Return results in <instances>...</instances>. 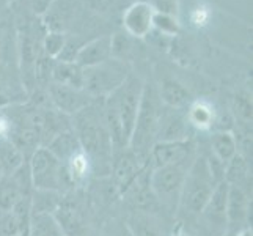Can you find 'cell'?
Returning <instances> with one entry per match:
<instances>
[{
	"label": "cell",
	"instance_id": "cell-3",
	"mask_svg": "<svg viewBox=\"0 0 253 236\" xmlns=\"http://www.w3.org/2000/svg\"><path fill=\"white\" fill-rule=\"evenodd\" d=\"M145 84L138 77L129 74L126 81L118 89L102 99V109L106 113L115 118L121 129H123L125 139L129 146V141L132 137V131L135 126V120L140 109L142 93Z\"/></svg>",
	"mask_w": 253,
	"mask_h": 236
},
{
	"label": "cell",
	"instance_id": "cell-21",
	"mask_svg": "<svg viewBox=\"0 0 253 236\" xmlns=\"http://www.w3.org/2000/svg\"><path fill=\"white\" fill-rule=\"evenodd\" d=\"M44 148H47V150L54 154L62 164H65L68 159H71L76 153H79L82 150L76 134L73 133V129L65 131V133H60L58 136H55L54 139H52Z\"/></svg>",
	"mask_w": 253,
	"mask_h": 236
},
{
	"label": "cell",
	"instance_id": "cell-24",
	"mask_svg": "<svg viewBox=\"0 0 253 236\" xmlns=\"http://www.w3.org/2000/svg\"><path fill=\"white\" fill-rule=\"evenodd\" d=\"M134 236H164V227L153 213L135 211L129 219Z\"/></svg>",
	"mask_w": 253,
	"mask_h": 236
},
{
	"label": "cell",
	"instance_id": "cell-6",
	"mask_svg": "<svg viewBox=\"0 0 253 236\" xmlns=\"http://www.w3.org/2000/svg\"><path fill=\"white\" fill-rule=\"evenodd\" d=\"M84 69V85L82 90L91 99H104L112 94L123 84L129 73L126 62L117 58H109L96 66L82 68Z\"/></svg>",
	"mask_w": 253,
	"mask_h": 236
},
{
	"label": "cell",
	"instance_id": "cell-23",
	"mask_svg": "<svg viewBox=\"0 0 253 236\" xmlns=\"http://www.w3.org/2000/svg\"><path fill=\"white\" fill-rule=\"evenodd\" d=\"M217 112L214 107L206 101H194L190 102L189 110L186 113L190 128H195L198 131H209L214 128Z\"/></svg>",
	"mask_w": 253,
	"mask_h": 236
},
{
	"label": "cell",
	"instance_id": "cell-18",
	"mask_svg": "<svg viewBox=\"0 0 253 236\" xmlns=\"http://www.w3.org/2000/svg\"><path fill=\"white\" fill-rule=\"evenodd\" d=\"M50 82L62 84L66 87L82 90L84 85V69L74 62H62L55 60L50 73Z\"/></svg>",
	"mask_w": 253,
	"mask_h": 236
},
{
	"label": "cell",
	"instance_id": "cell-4",
	"mask_svg": "<svg viewBox=\"0 0 253 236\" xmlns=\"http://www.w3.org/2000/svg\"><path fill=\"white\" fill-rule=\"evenodd\" d=\"M161 110L162 109L159 107V96L156 94V90L145 84L140 109H138L132 137H130L127 146L145 164H148L151 146L156 143V133H158Z\"/></svg>",
	"mask_w": 253,
	"mask_h": 236
},
{
	"label": "cell",
	"instance_id": "cell-12",
	"mask_svg": "<svg viewBox=\"0 0 253 236\" xmlns=\"http://www.w3.org/2000/svg\"><path fill=\"white\" fill-rule=\"evenodd\" d=\"M154 10L145 0L129 5L123 13V27L130 38L142 40L153 32Z\"/></svg>",
	"mask_w": 253,
	"mask_h": 236
},
{
	"label": "cell",
	"instance_id": "cell-32",
	"mask_svg": "<svg viewBox=\"0 0 253 236\" xmlns=\"http://www.w3.org/2000/svg\"><path fill=\"white\" fill-rule=\"evenodd\" d=\"M24 232L13 211L0 209V236H22Z\"/></svg>",
	"mask_w": 253,
	"mask_h": 236
},
{
	"label": "cell",
	"instance_id": "cell-20",
	"mask_svg": "<svg viewBox=\"0 0 253 236\" xmlns=\"http://www.w3.org/2000/svg\"><path fill=\"white\" fill-rule=\"evenodd\" d=\"M159 99L167 106L169 109L182 110L184 107H189L192 102V96L187 92L184 85H181L176 81H164L161 85Z\"/></svg>",
	"mask_w": 253,
	"mask_h": 236
},
{
	"label": "cell",
	"instance_id": "cell-15",
	"mask_svg": "<svg viewBox=\"0 0 253 236\" xmlns=\"http://www.w3.org/2000/svg\"><path fill=\"white\" fill-rule=\"evenodd\" d=\"M228 188L226 181H219L214 188L211 197H209L206 206L203 208L202 216L214 225L215 229H225L226 227V202H228Z\"/></svg>",
	"mask_w": 253,
	"mask_h": 236
},
{
	"label": "cell",
	"instance_id": "cell-10",
	"mask_svg": "<svg viewBox=\"0 0 253 236\" xmlns=\"http://www.w3.org/2000/svg\"><path fill=\"white\" fill-rule=\"evenodd\" d=\"M47 98L52 107L68 117L76 115L77 112L94 101L84 90L73 89V87H66L55 82H49Z\"/></svg>",
	"mask_w": 253,
	"mask_h": 236
},
{
	"label": "cell",
	"instance_id": "cell-29",
	"mask_svg": "<svg viewBox=\"0 0 253 236\" xmlns=\"http://www.w3.org/2000/svg\"><path fill=\"white\" fill-rule=\"evenodd\" d=\"M233 115L239 125L246 128V131L252 129V99L246 94H239L233 102Z\"/></svg>",
	"mask_w": 253,
	"mask_h": 236
},
{
	"label": "cell",
	"instance_id": "cell-17",
	"mask_svg": "<svg viewBox=\"0 0 253 236\" xmlns=\"http://www.w3.org/2000/svg\"><path fill=\"white\" fill-rule=\"evenodd\" d=\"M250 211V202L247 192L242 188H228V202H226V224L241 225L246 222Z\"/></svg>",
	"mask_w": 253,
	"mask_h": 236
},
{
	"label": "cell",
	"instance_id": "cell-25",
	"mask_svg": "<svg viewBox=\"0 0 253 236\" xmlns=\"http://www.w3.org/2000/svg\"><path fill=\"white\" fill-rule=\"evenodd\" d=\"M65 170L68 173L69 181L73 183L74 188L84 186L86 181H88L91 172V164L90 159L86 157V154L81 150L79 153H76L71 159H68L65 164Z\"/></svg>",
	"mask_w": 253,
	"mask_h": 236
},
{
	"label": "cell",
	"instance_id": "cell-9",
	"mask_svg": "<svg viewBox=\"0 0 253 236\" xmlns=\"http://www.w3.org/2000/svg\"><path fill=\"white\" fill-rule=\"evenodd\" d=\"M146 165L148 164L138 159L130 148H123V150L113 151L109 177L113 181V185L117 186L120 197L123 195V192L127 189V186L137 178V175L140 173Z\"/></svg>",
	"mask_w": 253,
	"mask_h": 236
},
{
	"label": "cell",
	"instance_id": "cell-34",
	"mask_svg": "<svg viewBox=\"0 0 253 236\" xmlns=\"http://www.w3.org/2000/svg\"><path fill=\"white\" fill-rule=\"evenodd\" d=\"M85 3L96 13H107L115 6L117 0H85Z\"/></svg>",
	"mask_w": 253,
	"mask_h": 236
},
{
	"label": "cell",
	"instance_id": "cell-37",
	"mask_svg": "<svg viewBox=\"0 0 253 236\" xmlns=\"http://www.w3.org/2000/svg\"><path fill=\"white\" fill-rule=\"evenodd\" d=\"M54 2L55 0H32V5H33V10L37 14H46L50 5Z\"/></svg>",
	"mask_w": 253,
	"mask_h": 236
},
{
	"label": "cell",
	"instance_id": "cell-36",
	"mask_svg": "<svg viewBox=\"0 0 253 236\" xmlns=\"http://www.w3.org/2000/svg\"><path fill=\"white\" fill-rule=\"evenodd\" d=\"M11 134V121L6 117V113L0 112V141H6Z\"/></svg>",
	"mask_w": 253,
	"mask_h": 236
},
{
	"label": "cell",
	"instance_id": "cell-38",
	"mask_svg": "<svg viewBox=\"0 0 253 236\" xmlns=\"http://www.w3.org/2000/svg\"><path fill=\"white\" fill-rule=\"evenodd\" d=\"M6 13V0H0V22H2V17Z\"/></svg>",
	"mask_w": 253,
	"mask_h": 236
},
{
	"label": "cell",
	"instance_id": "cell-7",
	"mask_svg": "<svg viewBox=\"0 0 253 236\" xmlns=\"http://www.w3.org/2000/svg\"><path fill=\"white\" fill-rule=\"evenodd\" d=\"M190 165V164H189ZM187 162L165 165V167L151 169L150 185L158 203L169 211H176L179 205V195L184 185V178L189 169Z\"/></svg>",
	"mask_w": 253,
	"mask_h": 236
},
{
	"label": "cell",
	"instance_id": "cell-26",
	"mask_svg": "<svg viewBox=\"0 0 253 236\" xmlns=\"http://www.w3.org/2000/svg\"><path fill=\"white\" fill-rule=\"evenodd\" d=\"M249 175H250L249 161L241 153L234 154L223 167V181L228 183L230 186L242 188L244 183L249 180Z\"/></svg>",
	"mask_w": 253,
	"mask_h": 236
},
{
	"label": "cell",
	"instance_id": "cell-40",
	"mask_svg": "<svg viewBox=\"0 0 253 236\" xmlns=\"http://www.w3.org/2000/svg\"><path fill=\"white\" fill-rule=\"evenodd\" d=\"M3 76H5V66L0 63V79H2Z\"/></svg>",
	"mask_w": 253,
	"mask_h": 236
},
{
	"label": "cell",
	"instance_id": "cell-35",
	"mask_svg": "<svg viewBox=\"0 0 253 236\" xmlns=\"http://www.w3.org/2000/svg\"><path fill=\"white\" fill-rule=\"evenodd\" d=\"M8 43H10V29H8L6 22H0V63L3 62V58L8 52Z\"/></svg>",
	"mask_w": 253,
	"mask_h": 236
},
{
	"label": "cell",
	"instance_id": "cell-42",
	"mask_svg": "<svg viewBox=\"0 0 253 236\" xmlns=\"http://www.w3.org/2000/svg\"><path fill=\"white\" fill-rule=\"evenodd\" d=\"M173 236H186V235H182V233H174Z\"/></svg>",
	"mask_w": 253,
	"mask_h": 236
},
{
	"label": "cell",
	"instance_id": "cell-41",
	"mask_svg": "<svg viewBox=\"0 0 253 236\" xmlns=\"http://www.w3.org/2000/svg\"><path fill=\"white\" fill-rule=\"evenodd\" d=\"M3 175H5V173H3V170H2V165H0V180L3 178Z\"/></svg>",
	"mask_w": 253,
	"mask_h": 236
},
{
	"label": "cell",
	"instance_id": "cell-27",
	"mask_svg": "<svg viewBox=\"0 0 253 236\" xmlns=\"http://www.w3.org/2000/svg\"><path fill=\"white\" fill-rule=\"evenodd\" d=\"M27 236H65V233L60 229L54 216L41 213L30 216Z\"/></svg>",
	"mask_w": 253,
	"mask_h": 236
},
{
	"label": "cell",
	"instance_id": "cell-5",
	"mask_svg": "<svg viewBox=\"0 0 253 236\" xmlns=\"http://www.w3.org/2000/svg\"><path fill=\"white\" fill-rule=\"evenodd\" d=\"M29 162V170L32 177L33 189L38 190H52L58 194H68L76 188L69 181L65 165L52 154L47 148L40 146L35 151Z\"/></svg>",
	"mask_w": 253,
	"mask_h": 236
},
{
	"label": "cell",
	"instance_id": "cell-30",
	"mask_svg": "<svg viewBox=\"0 0 253 236\" xmlns=\"http://www.w3.org/2000/svg\"><path fill=\"white\" fill-rule=\"evenodd\" d=\"M66 43V35L63 32L49 30L42 38V52L50 58H58Z\"/></svg>",
	"mask_w": 253,
	"mask_h": 236
},
{
	"label": "cell",
	"instance_id": "cell-22",
	"mask_svg": "<svg viewBox=\"0 0 253 236\" xmlns=\"http://www.w3.org/2000/svg\"><path fill=\"white\" fill-rule=\"evenodd\" d=\"M211 148L214 157L223 165L228 162L234 154L239 153L238 139L233 131H215L211 137Z\"/></svg>",
	"mask_w": 253,
	"mask_h": 236
},
{
	"label": "cell",
	"instance_id": "cell-33",
	"mask_svg": "<svg viewBox=\"0 0 253 236\" xmlns=\"http://www.w3.org/2000/svg\"><path fill=\"white\" fill-rule=\"evenodd\" d=\"M151 5L156 13H164L178 17L179 13V2L178 0H146Z\"/></svg>",
	"mask_w": 253,
	"mask_h": 236
},
{
	"label": "cell",
	"instance_id": "cell-14",
	"mask_svg": "<svg viewBox=\"0 0 253 236\" xmlns=\"http://www.w3.org/2000/svg\"><path fill=\"white\" fill-rule=\"evenodd\" d=\"M190 125L186 113L176 109H169L167 112L161 110L156 142H181L189 141Z\"/></svg>",
	"mask_w": 253,
	"mask_h": 236
},
{
	"label": "cell",
	"instance_id": "cell-28",
	"mask_svg": "<svg viewBox=\"0 0 253 236\" xmlns=\"http://www.w3.org/2000/svg\"><path fill=\"white\" fill-rule=\"evenodd\" d=\"M25 162H27V159H25L24 154L13 145L10 139L0 141V165H2V170L5 175L14 173L17 169H21Z\"/></svg>",
	"mask_w": 253,
	"mask_h": 236
},
{
	"label": "cell",
	"instance_id": "cell-13",
	"mask_svg": "<svg viewBox=\"0 0 253 236\" xmlns=\"http://www.w3.org/2000/svg\"><path fill=\"white\" fill-rule=\"evenodd\" d=\"M150 173H151V167H150V164H148L146 167L137 175V178L127 186V189L123 192V195H121L134 206L135 211L153 213V209L158 205V200H156L151 185H150Z\"/></svg>",
	"mask_w": 253,
	"mask_h": 236
},
{
	"label": "cell",
	"instance_id": "cell-2",
	"mask_svg": "<svg viewBox=\"0 0 253 236\" xmlns=\"http://www.w3.org/2000/svg\"><path fill=\"white\" fill-rule=\"evenodd\" d=\"M217 183H219V180L212 173L206 157L194 159L186 173L178 209L189 216H200Z\"/></svg>",
	"mask_w": 253,
	"mask_h": 236
},
{
	"label": "cell",
	"instance_id": "cell-11",
	"mask_svg": "<svg viewBox=\"0 0 253 236\" xmlns=\"http://www.w3.org/2000/svg\"><path fill=\"white\" fill-rule=\"evenodd\" d=\"M192 146L190 141H181V142H156L151 146L150 151V164L151 169L165 167V165H174L187 162L192 157Z\"/></svg>",
	"mask_w": 253,
	"mask_h": 236
},
{
	"label": "cell",
	"instance_id": "cell-31",
	"mask_svg": "<svg viewBox=\"0 0 253 236\" xmlns=\"http://www.w3.org/2000/svg\"><path fill=\"white\" fill-rule=\"evenodd\" d=\"M153 30H158L162 35H167V37H174V35H178V32H179L178 17L154 11V16H153Z\"/></svg>",
	"mask_w": 253,
	"mask_h": 236
},
{
	"label": "cell",
	"instance_id": "cell-19",
	"mask_svg": "<svg viewBox=\"0 0 253 236\" xmlns=\"http://www.w3.org/2000/svg\"><path fill=\"white\" fill-rule=\"evenodd\" d=\"M10 141L13 145L19 150L25 159H30V156L41 146V136L40 131L29 128V126H13L11 125V134Z\"/></svg>",
	"mask_w": 253,
	"mask_h": 236
},
{
	"label": "cell",
	"instance_id": "cell-16",
	"mask_svg": "<svg viewBox=\"0 0 253 236\" xmlns=\"http://www.w3.org/2000/svg\"><path fill=\"white\" fill-rule=\"evenodd\" d=\"M109 58H112V37L104 35V37L85 43L81 50L77 52L74 63H77L81 68H90L106 62Z\"/></svg>",
	"mask_w": 253,
	"mask_h": 236
},
{
	"label": "cell",
	"instance_id": "cell-1",
	"mask_svg": "<svg viewBox=\"0 0 253 236\" xmlns=\"http://www.w3.org/2000/svg\"><path fill=\"white\" fill-rule=\"evenodd\" d=\"M71 129L81 143L82 151L91 164V172L99 177H109L113 145L104 121L102 99L91 102L71 117Z\"/></svg>",
	"mask_w": 253,
	"mask_h": 236
},
{
	"label": "cell",
	"instance_id": "cell-8",
	"mask_svg": "<svg viewBox=\"0 0 253 236\" xmlns=\"http://www.w3.org/2000/svg\"><path fill=\"white\" fill-rule=\"evenodd\" d=\"M52 216L65 233V236H85L86 233V216L84 205L79 197L73 192H68L62 197L57 209Z\"/></svg>",
	"mask_w": 253,
	"mask_h": 236
},
{
	"label": "cell",
	"instance_id": "cell-39",
	"mask_svg": "<svg viewBox=\"0 0 253 236\" xmlns=\"http://www.w3.org/2000/svg\"><path fill=\"white\" fill-rule=\"evenodd\" d=\"M238 236H253L252 229H250V227H246V229L239 232V235H238Z\"/></svg>",
	"mask_w": 253,
	"mask_h": 236
}]
</instances>
